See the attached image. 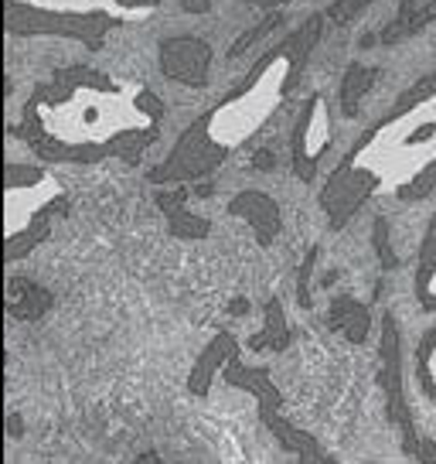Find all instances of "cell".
Wrapping results in <instances>:
<instances>
[{"label":"cell","instance_id":"6da1fadb","mask_svg":"<svg viewBox=\"0 0 436 464\" xmlns=\"http://www.w3.org/2000/svg\"><path fill=\"white\" fill-rule=\"evenodd\" d=\"M167 106L140 75L72 65L31 89L17 133L52 164L140 160L164 133Z\"/></svg>","mask_w":436,"mask_h":464},{"label":"cell","instance_id":"7a4b0ae2","mask_svg":"<svg viewBox=\"0 0 436 464\" xmlns=\"http://www.w3.org/2000/svg\"><path fill=\"white\" fill-rule=\"evenodd\" d=\"M378 191L403 205H416L436 191V69L403 92L327 171L320 188L327 226L345 229Z\"/></svg>","mask_w":436,"mask_h":464},{"label":"cell","instance_id":"3957f363","mask_svg":"<svg viewBox=\"0 0 436 464\" xmlns=\"http://www.w3.org/2000/svg\"><path fill=\"white\" fill-rule=\"evenodd\" d=\"M318 38L320 17H307L287 38L270 42V48L249 65L246 79L181 130L167 158L150 171V181L154 185L202 181L246 144H252L297 92Z\"/></svg>","mask_w":436,"mask_h":464},{"label":"cell","instance_id":"277c9868","mask_svg":"<svg viewBox=\"0 0 436 464\" xmlns=\"http://www.w3.org/2000/svg\"><path fill=\"white\" fill-rule=\"evenodd\" d=\"M160 11V0H4L7 34L65 38L102 48L106 34L140 24Z\"/></svg>","mask_w":436,"mask_h":464},{"label":"cell","instance_id":"5b68a950","mask_svg":"<svg viewBox=\"0 0 436 464\" xmlns=\"http://www.w3.org/2000/svg\"><path fill=\"white\" fill-rule=\"evenodd\" d=\"M69 202L65 181L52 171V160L7 158L4 171V253L7 263L21 260L24 253L42 243L52 229V216Z\"/></svg>","mask_w":436,"mask_h":464},{"label":"cell","instance_id":"8992f818","mask_svg":"<svg viewBox=\"0 0 436 464\" xmlns=\"http://www.w3.org/2000/svg\"><path fill=\"white\" fill-rule=\"evenodd\" d=\"M335 147V120L324 92H314L300 110L297 137H293V168L300 174V181H314L324 168V158Z\"/></svg>","mask_w":436,"mask_h":464},{"label":"cell","instance_id":"52a82bcc","mask_svg":"<svg viewBox=\"0 0 436 464\" xmlns=\"http://www.w3.org/2000/svg\"><path fill=\"white\" fill-rule=\"evenodd\" d=\"M412 297L422 314H436V212L426 218V229L412 263Z\"/></svg>","mask_w":436,"mask_h":464},{"label":"cell","instance_id":"ba28073f","mask_svg":"<svg viewBox=\"0 0 436 464\" xmlns=\"http://www.w3.org/2000/svg\"><path fill=\"white\" fill-rule=\"evenodd\" d=\"M412 376H416V386L422 390V396L436 403V328L420 338V345L412 352Z\"/></svg>","mask_w":436,"mask_h":464},{"label":"cell","instance_id":"9c48e42d","mask_svg":"<svg viewBox=\"0 0 436 464\" xmlns=\"http://www.w3.org/2000/svg\"><path fill=\"white\" fill-rule=\"evenodd\" d=\"M232 205H242V208H249L252 229L260 232L262 243H270V236L277 232V205L270 202L266 195H256V191H249V195H242V198H235Z\"/></svg>","mask_w":436,"mask_h":464},{"label":"cell","instance_id":"30bf717a","mask_svg":"<svg viewBox=\"0 0 436 464\" xmlns=\"http://www.w3.org/2000/svg\"><path fill=\"white\" fill-rule=\"evenodd\" d=\"M368 82H372V72H365V69H358V65H351L348 79H345V110H348V113H355V102L362 100V92L368 89Z\"/></svg>","mask_w":436,"mask_h":464},{"label":"cell","instance_id":"8fae6325","mask_svg":"<svg viewBox=\"0 0 436 464\" xmlns=\"http://www.w3.org/2000/svg\"><path fill=\"white\" fill-rule=\"evenodd\" d=\"M242 4H252V7H266V11H280L283 4H290V0H242Z\"/></svg>","mask_w":436,"mask_h":464}]
</instances>
